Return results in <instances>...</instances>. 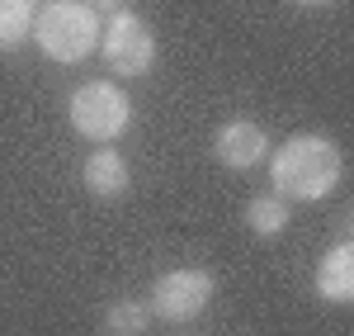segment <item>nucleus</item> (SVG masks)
Instances as JSON below:
<instances>
[{"mask_svg": "<svg viewBox=\"0 0 354 336\" xmlns=\"http://www.w3.org/2000/svg\"><path fill=\"white\" fill-rule=\"evenodd\" d=\"M345 157L326 133H298V138L279 142L270 157V180L279 199H298V204H317L340 185Z\"/></svg>", "mask_w": 354, "mask_h": 336, "instance_id": "obj_1", "label": "nucleus"}, {"mask_svg": "<svg viewBox=\"0 0 354 336\" xmlns=\"http://www.w3.org/2000/svg\"><path fill=\"white\" fill-rule=\"evenodd\" d=\"M38 53L62 62V67H76L100 48V19L85 0H43L33 10V33Z\"/></svg>", "mask_w": 354, "mask_h": 336, "instance_id": "obj_2", "label": "nucleus"}, {"mask_svg": "<svg viewBox=\"0 0 354 336\" xmlns=\"http://www.w3.org/2000/svg\"><path fill=\"white\" fill-rule=\"evenodd\" d=\"M66 118H71V128L85 142L113 147L128 133V123H133V100L113 81H85V85H76V95L66 105Z\"/></svg>", "mask_w": 354, "mask_h": 336, "instance_id": "obj_3", "label": "nucleus"}, {"mask_svg": "<svg viewBox=\"0 0 354 336\" xmlns=\"http://www.w3.org/2000/svg\"><path fill=\"white\" fill-rule=\"evenodd\" d=\"M100 53H104V67L113 76H147L156 67V33L147 28V19H137L133 10L113 15L109 24L100 28Z\"/></svg>", "mask_w": 354, "mask_h": 336, "instance_id": "obj_4", "label": "nucleus"}, {"mask_svg": "<svg viewBox=\"0 0 354 336\" xmlns=\"http://www.w3.org/2000/svg\"><path fill=\"white\" fill-rule=\"evenodd\" d=\"M213 289H218V280L208 270L180 265V270H165L161 280L151 284L147 308H151V317H161V322H189V317H198V312L213 303Z\"/></svg>", "mask_w": 354, "mask_h": 336, "instance_id": "obj_5", "label": "nucleus"}, {"mask_svg": "<svg viewBox=\"0 0 354 336\" xmlns=\"http://www.w3.org/2000/svg\"><path fill=\"white\" fill-rule=\"evenodd\" d=\"M213 157L227 170H250L270 157V133L255 118H227L218 133H213Z\"/></svg>", "mask_w": 354, "mask_h": 336, "instance_id": "obj_6", "label": "nucleus"}, {"mask_svg": "<svg viewBox=\"0 0 354 336\" xmlns=\"http://www.w3.org/2000/svg\"><path fill=\"white\" fill-rule=\"evenodd\" d=\"M317 294L326 303H354V247H350V237H340L322 256V265H317Z\"/></svg>", "mask_w": 354, "mask_h": 336, "instance_id": "obj_7", "label": "nucleus"}, {"mask_svg": "<svg viewBox=\"0 0 354 336\" xmlns=\"http://www.w3.org/2000/svg\"><path fill=\"white\" fill-rule=\"evenodd\" d=\"M128 185H133V170L113 147H100L85 161V190L95 199H118V195H128Z\"/></svg>", "mask_w": 354, "mask_h": 336, "instance_id": "obj_8", "label": "nucleus"}, {"mask_svg": "<svg viewBox=\"0 0 354 336\" xmlns=\"http://www.w3.org/2000/svg\"><path fill=\"white\" fill-rule=\"evenodd\" d=\"M151 308L142 299H113L104 308V336H147L151 332Z\"/></svg>", "mask_w": 354, "mask_h": 336, "instance_id": "obj_9", "label": "nucleus"}, {"mask_svg": "<svg viewBox=\"0 0 354 336\" xmlns=\"http://www.w3.org/2000/svg\"><path fill=\"white\" fill-rule=\"evenodd\" d=\"M245 227H250L255 237H279V232L288 227V199L255 195L250 204H245Z\"/></svg>", "mask_w": 354, "mask_h": 336, "instance_id": "obj_10", "label": "nucleus"}, {"mask_svg": "<svg viewBox=\"0 0 354 336\" xmlns=\"http://www.w3.org/2000/svg\"><path fill=\"white\" fill-rule=\"evenodd\" d=\"M33 33V5L28 0H0V53H15Z\"/></svg>", "mask_w": 354, "mask_h": 336, "instance_id": "obj_11", "label": "nucleus"}, {"mask_svg": "<svg viewBox=\"0 0 354 336\" xmlns=\"http://www.w3.org/2000/svg\"><path fill=\"white\" fill-rule=\"evenodd\" d=\"M90 10H95V19H113V15H123L128 10V0H85Z\"/></svg>", "mask_w": 354, "mask_h": 336, "instance_id": "obj_12", "label": "nucleus"}, {"mask_svg": "<svg viewBox=\"0 0 354 336\" xmlns=\"http://www.w3.org/2000/svg\"><path fill=\"white\" fill-rule=\"evenodd\" d=\"M293 5H312V10H322V5H335V0H293Z\"/></svg>", "mask_w": 354, "mask_h": 336, "instance_id": "obj_13", "label": "nucleus"}, {"mask_svg": "<svg viewBox=\"0 0 354 336\" xmlns=\"http://www.w3.org/2000/svg\"><path fill=\"white\" fill-rule=\"evenodd\" d=\"M28 5H33V10H38V5H43V0H28Z\"/></svg>", "mask_w": 354, "mask_h": 336, "instance_id": "obj_14", "label": "nucleus"}]
</instances>
